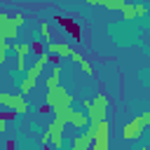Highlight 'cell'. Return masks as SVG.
<instances>
[{"mask_svg": "<svg viewBox=\"0 0 150 150\" xmlns=\"http://www.w3.org/2000/svg\"><path fill=\"white\" fill-rule=\"evenodd\" d=\"M141 120H143V127H150V108H148V110L141 115Z\"/></svg>", "mask_w": 150, "mask_h": 150, "instance_id": "obj_26", "label": "cell"}, {"mask_svg": "<svg viewBox=\"0 0 150 150\" xmlns=\"http://www.w3.org/2000/svg\"><path fill=\"white\" fill-rule=\"evenodd\" d=\"M82 108L84 112L89 115V122H105V115H108V96L105 94H98L91 98H82Z\"/></svg>", "mask_w": 150, "mask_h": 150, "instance_id": "obj_1", "label": "cell"}, {"mask_svg": "<svg viewBox=\"0 0 150 150\" xmlns=\"http://www.w3.org/2000/svg\"><path fill=\"white\" fill-rule=\"evenodd\" d=\"M108 136H110V124H108V122H96L94 143H96V141H108Z\"/></svg>", "mask_w": 150, "mask_h": 150, "instance_id": "obj_13", "label": "cell"}, {"mask_svg": "<svg viewBox=\"0 0 150 150\" xmlns=\"http://www.w3.org/2000/svg\"><path fill=\"white\" fill-rule=\"evenodd\" d=\"M19 35V26L14 23V19L7 12H0V40H14Z\"/></svg>", "mask_w": 150, "mask_h": 150, "instance_id": "obj_5", "label": "cell"}, {"mask_svg": "<svg viewBox=\"0 0 150 150\" xmlns=\"http://www.w3.org/2000/svg\"><path fill=\"white\" fill-rule=\"evenodd\" d=\"M73 47L68 45V42H52V45H47V54H52V56H73Z\"/></svg>", "mask_w": 150, "mask_h": 150, "instance_id": "obj_8", "label": "cell"}, {"mask_svg": "<svg viewBox=\"0 0 150 150\" xmlns=\"http://www.w3.org/2000/svg\"><path fill=\"white\" fill-rule=\"evenodd\" d=\"M148 14V5H143V2H138L136 5V19H143Z\"/></svg>", "mask_w": 150, "mask_h": 150, "instance_id": "obj_20", "label": "cell"}, {"mask_svg": "<svg viewBox=\"0 0 150 150\" xmlns=\"http://www.w3.org/2000/svg\"><path fill=\"white\" fill-rule=\"evenodd\" d=\"M138 150H148V145H143V148H138Z\"/></svg>", "mask_w": 150, "mask_h": 150, "instance_id": "obj_28", "label": "cell"}, {"mask_svg": "<svg viewBox=\"0 0 150 150\" xmlns=\"http://www.w3.org/2000/svg\"><path fill=\"white\" fill-rule=\"evenodd\" d=\"M59 80H61V66H52V73H49V75H47V80H45L47 91L59 89V87H61V84H59Z\"/></svg>", "mask_w": 150, "mask_h": 150, "instance_id": "obj_9", "label": "cell"}, {"mask_svg": "<svg viewBox=\"0 0 150 150\" xmlns=\"http://www.w3.org/2000/svg\"><path fill=\"white\" fill-rule=\"evenodd\" d=\"M12 49H14V54H16V59H26L30 52H33V47H30V42H16V45H12Z\"/></svg>", "mask_w": 150, "mask_h": 150, "instance_id": "obj_14", "label": "cell"}, {"mask_svg": "<svg viewBox=\"0 0 150 150\" xmlns=\"http://www.w3.org/2000/svg\"><path fill=\"white\" fill-rule=\"evenodd\" d=\"M91 150H108V141H96L91 145Z\"/></svg>", "mask_w": 150, "mask_h": 150, "instance_id": "obj_22", "label": "cell"}, {"mask_svg": "<svg viewBox=\"0 0 150 150\" xmlns=\"http://www.w3.org/2000/svg\"><path fill=\"white\" fill-rule=\"evenodd\" d=\"M63 122H59V120H52L49 122V127H47V131H49V136H52V148L54 150H61L63 148Z\"/></svg>", "mask_w": 150, "mask_h": 150, "instance_id": "obj_7", "label": "cell"}, {"mask_svg": "<svg viewBox=\"0 0 150 150\" xmlns=\"http://www.w3.org/2000/svg\"><path fill=\"white\" fill-rule=\"evenodd\" d=\"M73 105L70 108H59V110H54V120H59V122H63V124H68L70 122V115H73Z\"/></svg>", "mask_w": 150, "mask_h": 150, "instance_id": "obj_15", "label": "cell"}, {"mask_svg": "<svg viewBox=\"0 0 150 150\" xmlns=\"http://www.w3.org/2000/svg\"><path fill=\"white\" fill-rule=\"evenodd\" d=\"M45 103L52 108V112L59 110V108H70L73 105V94H68L66 87H59V89L45 94Z\"/></svg>", "mask_w": 150, "mask_h": 150, "instance_id": "obj_3", "label": "cell"}, {"mask_svg": "<svg viewBox=\"0 0 150 150\" xmlns=\"http://www.w3.org/2000/svg\"><path fill=\"white\" fill-rule=\"evenodd\" d=\"M7 52H9V42L7 40H0V63L7 61Z\"/></svg>", "mask_w": 150, "mask_h": 150, "instance_id": "obj_19", "label": "cell"}, {"mask_svg": "<svg viewBox=\"0 0 150 150\" xmlns=\"http://www.w3.org/2000/svg\"><path fill=\"white\" fill-rule=\"evenodd\" d=\"M70 150H75V148H70Z\"/></svg>", "mask_w": 150, "mask_h": 150, "instance_id": "obj_29", "label": "cell"}, {"mask_svg": "<svg viewBox=\"0 0 150 150\" xmlns=\"http://www.w3.org/2000/svg\"><path fill=\"white\" fill-rule=\"evenodd\" d=\"M91 145H94V138L89 134H82V136H75L73 138V148L75 150H91Z\"/></svg>", "mask_w": 150, "mask_h": 150, "instance_id": "obj_11", "label": "cell"}, {"mask_svg": "<svg viewBox=\"0 0 150 150\" xmlns=\"http://www.w3.org/2000/svg\"><path fill=\"white\" fill-rule=\"evenodd\" d=\"M70 61H73V63H77V66H80V63H82V61H84V56H82V54H80V52H73V56H70Z\"/></svg>", "mask_w": 150, "mask_h": 150, "instance_id": "obj_24", "label": "cell"}, {"mask_svg": "<svg viewBox=\"0 0 150 150\" xmlns=\"http://www.w3.org/2000/svg\"><path fill=\"white\" fill-rule=\"evenodd\" d=\"M56 21H59V23H61V26H63V28H66V30H68V33H70L75 40H82V38H80V26H77V23L68 21L66 16H56Z\"/></svg>", "mask_w": 150, "mask_h": 150, "instance_id": "obj_12", "label": "cell"}, {"mask_svg": "<svg viewBox=\"0 0 150 150\" xmlns=\"http://www.w3.org/2000/svg\"><path fill=\"white\" fill-rule=\"evenodd\" d=\"M30 47H33V52H35V56H38V59L47 54V49H45V42H38V40H33V42H30Z\"/></svg>", "mask_w": 150, "mask_h": 150, "instance_id": "obj_18", "label": "cell"}, {"mask_svg": "<svg viewBox=\"0 0 150 150\" xmlns=\"http://www.w3.org/2000/svg\"><path fill=\"white\" fill-rule=\"evenodd\" d=\"M12 19H14V23H16V26H23V21H26V16H23L21 12H16V14L12 16Z\"/></svg>", "mask_w": 150, "mask_h": 150, "instance_id": "obj_23", "label": "cell"}, {"mask_svg": "<svg viewBox=\"0 0 150 150\" xmlns=\"http://www.w3.org/2000/svg\"><path fill=\"white\" fill-rule=\"evenodd\" d=\"M0 103L7 105L9 110H14L16 115L28 112V101L23 98V94H0Z\"/></svg>", "mask_w": 150, "mask_h": 150, "instance_id": "obj_4", "label": "cell"}, {"mask_svg": "<svg viewBox=\"0 0 150 150\" xmlns=\"http://www.w3.org/2000/svg\"><path fill=\"white\" fill-rule=\"evenodd\" d=\"M80 68H82V73H84V75H94V68H91V63H89L87 59L80 63Z\"/></svg>", "mask_w": 150, "mask_h": 150, "instance_id": "obj_21", "label": "cell"}, {"mask_svg": "<svg viewBox=\"0 0 150 150\" xmlns=\"http://www.w3.org/2000/svg\"><path fill=\"white\" fill-rule=\"evenodd\" d=\"M40 33H42L45 45H52V28H49V23H47V21H42V23H40Z\"/></svg>", "mask_w": 150, "mask_h": 150, "instance_id": "obj_16", "label": "cell"}, {"mask_svg": "<svg viewBox=\"0 0 150 150\" xmlns=\"http://www.w3.org/2000/svg\"><path fill=\"white\" fill-rule=\"evenodd\" d=\"M89 5H101V7H105V9H110V12H122L124 7H127V2L124 0H89Z\"/></svg>", "mask_w": 150, "mask_h": 150, "instance_id": "obj_10", "label": "cell"}, {"mask_svg": "<svg viewBox=\"0 0 150 150\" xmlns=\"http://www.w3.org/2000/svg\"><path fill=\"white\" fill-rule=\"evenodd\" d=\"M7 150H14V141H12V138L7 141Z\"/></svg>", "mask_w": 150, "mask_h": 150, "instance_id": "obj_27", "label": "cell"}, {"mask_svg": "<svg viewBox=\"0 0 150 150\" xmlns=\"http://www.w3.org/2000/svg\"><path fill=\"white\" fill-rule=\"evenodd\" d=\"M122 19H136V5L127 2V7L122 9Z\"/></svg>", "mask_w": 150, "mask_h": 150, "instance_id": "obj_17", "label": "cell"}, {"mask_svg": "<svg viewBox=\"0 0 150 150\" xmlns=\"http://www.w3.org/2000/svg\"><path fill=\"white\" fill-rule=\"evenodd\" d=\"M143 120L141 117H134L131 122H127L124 124V129H122V138L124 141H136V138H141L143 136Z\"/></svg>", "mask_w": 150, "mask_h": 150, "instance_id": "obj_6", "label": "cell"}, {"mask_svg": "<svg viewBox=\"0 0 150 150\" xmlns=\"http://www.w3.org/2000/svg\"><path fill=\"white\" fill-rule=\"evenodd\" d=\"M52 61V56L49 54H45V56H40L28 70H26V77L21 80V94H28L33 87H35V82H38V77L42 75V70H45V66Z\"/></svg>", "mask_w": 150, "mask_h": 150, "instance_id": "obj_2", "label": "cell"}, {"mask_svg": "<svg viewBox=\"0 0 150 150\" xmlns=\"http://www.w3.org/2000/svg\"><path fill=\"white\" fill-rule=\"evenodd\" d=\"M12 117H16V112H14V110H7V112H2V117H0V120H2V122H9Z\"/></svg>", "mask_w": 150, "mask_h": 150, "instance_id": "obj_25", "label": "cell"}]
</instances>
